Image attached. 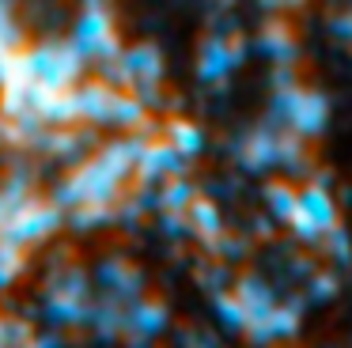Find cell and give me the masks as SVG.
<instances>
[{"label":"cell","instance_id":"1","mask_svg":"<svg viewBox=\"0 0 352 348\" xmlns=\"http://www.w3.org/2000/svg\"><path fill=\"white\" fill-rule=\"evenodd\" d=\"M23 68H27V80H34L38 87L46 91H65V87H76L87 72V57L76 50V45L65 38H46V42H34L23 45Z\"/></svg>","mask_w":352,"mask_h":348},{"label":"cell","instance_id":"2","mask_svg":"<svg viewBox=\"0 0 352 348\" xmlns=\"http://www.w3.org/2000/svg\"><path fill=\"white\" fill-rule=\"evenodd\" d=\"M61 224H65L61 204L42 201V197H27V201L4 219L0 242H4V246H16V250H31V246H42L46 239H54Z\"/></svg>","mask_w":352,"mask_h":348},{"label":"cell","instance_id":"3","mask_svg":"<svg viewBox=\"0 0 352 348\" xmlns=\"http://www.w3.org/2000/svg\"><path fill=\"white\" fill-rule=\"evenodd\" d=\"M69 42L76 45L80 53H84L87 61H110L122 53V45H118V30H114V19H110V8L107 0H87L84 8H80L76 23H72L69 30Z\"/></svg>","mask_w":352,"mask_h":348},{"label":"cell","instance_id":"4","mask_svg":"<svg viewBox=\"0 0 352 348\" xmlns=\"http://www.w3.org/2000/svg\"><path fill=\"white\" fill-rule=\"evenodd\" d=\"M95 280H99V287L110 295V299H118V303H129L133 295L140 292V276H137V269H133L125 257H107V261H99Z\"/></svg>","mask_w":352,"mask_h":348},{"label":"cell","instance_id":"5","mask_svg":"<svg viewBox=\"0 0 352 348\" xmlns=\"http://www.w3.org/2000/svg\"><path fill=\"white\" fill-rule=\"evenodd\" d=\"M87 314H91L87 299L46 292V322H54V325H87Z\"/></svg>","mask_w":352,"mask_h":348},{"label":"cell","instance_id":"6","mask_svg":"<svg viewBox=\"0 0 352 348\" xmlns=\"http://www.w3.org/2000/svg\"><path fill=\"white\" fill-rule=\"evenodd\" d=\"M163 325H167V310L160 307V303H133L129 310H125V333H137V337H152V333H160Z\"/></svg>","mask_w":352,"mask_h":348},{"label":"cell","instance_id":"7","mask_svg":"<svg viewBox=\"0 0 352 348\" xmlns=\"http://www.w3.org/2000/svg\"><path fill=\"white\" fill-rule=\"evenodd\" d=\"M23 254H27V250H16V246H4V242H0V287H8L12 280L27 269V257Z\"/></svg>","mask_w":352,"mask_h":348},{"label":"cell","instance_id":"8","mask_svg":"<svg viewBox=\"0 0 352 348\" xmlns=\"http://www.w3.org/2000/svg\"><path fill=\"white\" fill-rule=\"evenodd\" d=\"M170 133H175V140L182 144V148H197V133H193V129H186V125H170Z\"/></svg>","mask_w":352,"mask_h":348}]
</instances>
